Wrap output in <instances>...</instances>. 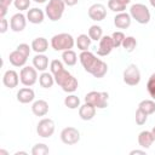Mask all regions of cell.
<instances>
[{
    "instance_id": "cell-1",
    "label": "cell",
    "mask_w": 155,
    "mask_h": 155,
    "mask_svg": "<svg viewBox=\"0 0 155 155\" xmlns=\"http://www.w3.org/2000/svg\"><path fill=\"white\" fill-rule=\"evenodd\" d=\"M79 59H80V63L84 67V69L87 73L92 74L97 79L103 78L108 71V64L104 61L97 58L88 50L87 51H81V53L79 56Z\"/></svg>"
},
{
    "instance_id": "cell-2",
    "label": "cell",
    "mask_w": 155,
    "mask_h": 155,
    "mask_svg": "<svg viewBox=\"0 0 155 155\" xmlns=\"http://www.w3.org/2000/svg\"><path fill=\"white\" fill-rule=\"evenodd\" d=\"M74 44H75L74 38L68 33L56 34L51 39V47L54 51H62L63 52L67 50H71Z\"/></svg>"
},
{
    "instance_id": "cell-3",
    "label": "cell",
    "mask_w": 155,
    "mask_h": 155,
    "mask_svg": "<svg viewBox=\"0 0 155 155\" xmlns=\"http://www.w3.org/2000/svg\"><path fill=\"white\" fill-rule=\"evenodd\" d=\"M65 6L67 5L64 4L63 0H48V4L46 5V8H45V13L50 21L56 22L62 18Z\"/></svg>"
},
{
    "instance_id": "cell-4",
    "label": "cell",
    "mask_w": 155,
    "mask_h": 155,
    "mask_svg": "<svg viewBox=\"0 0 155 155\" xmlns=\"http://www.w3.org/2000/svg\"><path fill=\"white\" fill-rule=\"evenodd\" d=\"M130 15L139 24H147L150 21V11L144 4H133L130 8Z\"/></svg>"
},
{
    "instance_id": "cell-5",
    "label": "cell",
    "mask_w": 155,
    "mask_h": 155,
    "mask_svg": "<svg viewBox=\"0 0 155 155\" xmlns=\"http://www.w3.org/2000/svg\"><path fill=\"white\" fill-rule=\"evenodd\" d=\"M108 98H109L108 92L91 91L85 96V102L94 105L98 109H104L108 107Z\"/></svg>"
},
{
    "instance_id": "cell-6",
    "label": "cell",
    "mask_w": 155,
    "mask_h": 155,
    "mask_svg": "<svg viewBox=\"0 0 155 155\" xmlns=\"http://www.w3.org/2000/svg\"><path fill=\"white\" fill-rule=\"evenodd\" d=\"M124 82L128 86H136L140 82V71L136 64H130L122 74Z\"/></svg>"
},
{
    "instance_id": "cell-7",
    "label": "cell",
    "mask_w": 155,
    "mask_h": 155,
    "mask_svg": "<svg viewBox=\"0 0 155 155\" xmlns=\"http://www.w3.org/2000/svg\"><path fill=\"white\" fill-rule=\"evenodd\" d=\"M19 80L24 86H33L38 81V70L34 67H23L19 73Z\"/></svg>"
},
{
    "instance_id": "cell-8",
    "label": "cell",
    "mask_w": 155,
    "mask_h": 155,
    "mask_svg": "<svg viewBox=\"0 0 155 155\" xmlns=\"http://www.w3.org/2000/svg\"><path fill=\"white\" fill-rule=\"evenodd\" d=\"M61 140L67 145H74L80 140V132L78 128L68 126L61 132Z\"/></svg>"
},
{
    "instance_id": "cell-9",
    "label": "cell",
    "mask_w": 155,
    "mask_h": 155,
    "mask_svg": "<svg viewBox=\"0 0 155 155\" xmlns=\"http://www.w3.org/2000/svg\"><path fill=\"white\" fill-rule=\"evenodd\" d=\"M54 122L51 119H41L36 126V132L42 138H50L54 133Z\"/></svg>"
},
{
    "instance_id": "cell-10",
    "label": "cell",
    "mask_w": 155,
    "mask_h": 155,
    "mask_svg": "<svg viewBox=\"0 0 155 155\" xmlns=\"http://www.w3.org/2000/svg\"><path fill=\"white\" fill-rule=\"evenodd\" d=\"M88 17L92 21L101 22L107 17V7L102 4H93L88 8Z\"/></svg>"
},
{
    "instance_id": "cell-11",
    "label": "cell",
    "mask_w": 155,
    "mask_h": 155,
    "mask_svg": "<svg viewBox=\"0 0 155 155\" xmlns=\"http://www.w3.org/2000/svg\"><path fill=\"white\" fill-rule=\"evenodd\" d=\"M27 21L28 19H27V17L23 13H21V12L15 13L11 17V19H10V28H11V30L16 31V33L22 31L25 28V25H27Z\"/></svg>"
},
{
    "instance_id": "cell-12",
    "label": "cell",
    "mask_w": 155,
    "mask_h": 155,
    "mask_svg": "<svg viewBox=\"0 0 155 155\" xmlns=\"http://www.w3.org/2000/svg\"><path fill=\"white\" fill-rule=\"evenodd\" d=\"M114 48V42L111 36L109 35H104L102 36V39L99 40V45H98V50H97V54L98 56H108Z\"/></svg>"
},
{
    "instance_id": "cell-13",
    "label": "cell",
    "mask_w": 155,
    "mask_h": 155,
    "mask_svg": "<svg viewBox=\"0 0 155 155\" xmlns=\"http://www.w3.org/2000/svg\"><path fill=\"white\" fill-rule=\"evenodd\" d=\"M19 78H18V74L17 71L12 70V69H8L5 71L4 76H2V84L7 87V88H15L18 86V82H19Z\"/></svg>"
},
{
    "instance_id": "cell-14",
    "label": "cell",
    "mask_w": 155,
    "mask_h": 155,
    "mask_svg": "<svg viewBox=\"0 0 155 155\" xmlns=\"http://www.w3.org/2000/svg\"><path fill=\"white\" fill-rule=\"evenodd\" d=\"M131 21H132L131 15L125 11L116 13V16L114 17V24L117 29H127L131 25Z\"/></svg>"
},
{
    "instance_id": "cell-15",
    "label": "cell",
    "mask_w": 155,
    "mask_h": 155,
    "mask_svg": "<svg viewBox=\"0 0 155 155\" xmlns=\"http://www.w3.org/2000/svg\"><path fill=\"white\" fill-rule=\"evenodd\" d=\"M96 109L97 108L94 105L85 102V104H82V105L79 107V116L82 120H85V121L92 120L94 117V115H96Z\"/></svg>"
},
{
    "instance_id": "cell-16",
    "label": "cell",
    "mask_w": 155,
    "mask_h": 155,
    "mask_svg": "<svg viewBox=\"0 0 155 155\" xmlns=\"http://www.w3.org/2000/svg\"><path fill=\"white\" fill-rule=\"evenodd\" d=\"M34 98H35V92H34L30 87H28V86L21 88V90L17 92V101H18L19 103H22V104L30 103V102L34 101Z\"/></svg>"
},
{
    "instance_id": "cell-17",
    "label": "cell",
    "mask_w": 155,
    "mask_h": 155,
    "mask_svg": "<svg viewBox=\"0 0 155 155\" xmlns=\"http://www.w3.org/2000/svg\"><path fill=\"white\" fill-rule=\"evenodd\" d=\"M45 18V13L42 10L38 8V7H33L30 10H28V13H27V19L33 23V24H40L42 23Z\"/></svg>"
},
{
    "instance_id": "cell-18",
    "label": "cell",
    "mask_w": 155,
    "mask_h": 155,
    "mask_svg": "<svg viewBox=\"0 0 155 155\" xmlns=\"http://www.w3.org/2000/svg\"><path fill=\"white\" fill-rule=\"evenodd\" d=\"M31 111L35 116H45L48 113V103L44 99L35 101L31 104Z\"/></svg>"
},
{
    "instance_id": "cell-19",
    "label": "cell",
    "mask_w": 155,
    "mask_h": 155,
    "mask_svg": "<svg viewBox=\"0 0 155 155\" xmlns=\"http://www.w3.org/2000/svg\"><path fill=\"white\" fill-rule=\"evenodd\" d=\"M33 67L39 71H45L48 68V57L44 53H38L33 58Z\"/></svg>"
},
{
    "instance_id": "cell-20",
    "label": "cell",
    "mask_w": 155,
    "mask_h": 155,
    "mask_svg": "<svg viewBox=\"0 0 155 155\" xmlns=\"http://www.w3.org/2000/svg\"><path fill=\"white\" fill-rule=\"evenodd\" d=\"M27 58L23 53H21L18 50H15L10 53L8 56V61L13 67H24V64L27 63Z\"/></svg>"
},
{
    "instance_id": "cell-21",
    "label": "cell",
    "mask_w": 155,
    "mask_h": 155,
    "mask_svg": "<svg viewBox=\"0 0 155 155\" xmlns=\"http://www.w3.org/2000/svg\"><path fill=\"white\" fill-rule=\"evenodd\" d=\"M47 48H48V41L42 36L36 38L31 41V50L35 51L36 53H44L47 51Z\"/></svg>"
},
{
    "instance_id": "cell-22",
    "label": "cell",
    "mask_w": 155,
    "mask_h": 155,
    "mask_svg": "<svg viewBox=\"0 0 155 155\" xmlns=\"http://www.w3.org/2000/svg\"><path fill=\"white\" fill-rule=\"evenodd\" d=\"M153 142H154V138H153V134H151L150 131H142L138 134V144H139V147H142L144 149H148V148H150Z\"/></svg>"
},
{
    "instance_id": "cell-23",
    "label": "cell",
    "mask_w": 155,
    "mask_h": 155,
    "mask_svg": "<svg viewBox=\"0 0 155 155\" xmlns=\"http://www.w3.org/2000/svg\"><path fill=\"white\" fill-rule=\"evenodd\" d=\"M54 76L52 73H47V71H42L41 75L39 76V84L41 87L44 88H51L54 84Z\"/></svg>"
},
{
    "instance_id": "cell-24",
    "label": "cell",
    "mask_w": 155,
    "mask_h": 155,
    "mask_svg": "<svg viewBox=\"0 0 155 155\" xmlns=\"http://www.w3.org/2000/svg\"><path fill=\"white\" fill-rule=\"evenodd\" d=\"M91 38L88 36V34H80L78 38H76V46L80 51H87L90 45H91Z\"/></svg>"
},
{
    "instance_id": "cell-25",
    "label": "cell",
    "mask_w": 155,
    "mask_h": 155,
    "mask_svg": "<svg viewBox=\"0 0 155 155\" xmlns=\"http://www.w3.org/2000/svg\"><path fill=\"white\" fill-rule=\"evenodd\" d=\"M62 59H63V62H64L67 65L71 67V65H75V64H76L78 56H76L75 51H73V50H67V51H63V53H62Z\"/></svg>"
},
{
    "instance_id": "cell-26",
    "label": "cell",
    "mask_w": 155,
    "mask_h": 155,
    "mask_svg": "<svg viewBox=\"0 0 155 155\" xmlns=\"http://www.w3.org/2000/svg\"><path fill=\"white\" fill-rule=\"evenodd\" d=\"M138 108L140 110H143L145 114L151 115L155 113V101L154 99L153 101L151 99H144L138 104Z\"/></svg>"
},
{
    "instance_id": "cell-27",
    "label": "cell",
    "mask_w": 155,
    "mask_h": 155,
    "mask_svg": "<svg viewBox=\"0 0 155 155\" xmlns=\"http://www.w3.org/2000/svg\"><path fill=\"white\" fill-rule=\"evenodd\" d=\"M78 86H79V82H78L76 78H74V76L71 75L61 87H62V90H63L64 92L71 93V92H75V91L78 90Z\"/></svg>"
},
{
    "instance_id": "cell-28",
    "label": "cell",
    "mask_w": 155,
    "mask_h": 155,
    "mask_svg": "<svg viewBox=\"0 0 155 155\" xmlns=\"http://www.w3.org/2000/svg\"><path fill=\"white\" fill-rule=\"evenodd\" d=\"M88 36L93 41H99L102 39V36H103V29H102V27H99L97 24L91 25L90 29H88Z\"/></svg>"
},
{
    "instance_id": "cell-29",
    "label": "cell",
    "mask_w": 155,
    "mask_h": 155,
    "mask_svg": "<svg viewBox=\"0 0 155 155\" xmlns=\"http://www.w3.org/2000/svg\"><path fill=\"white\" fill-rule=\"evenodd\" d=\"M64 105L69 109H76L80 107V99L78 96L75 94H70V96H67L64 98Z\"/></svg>"
},
{
    "instance_id": "cell-30",
    "label": "cell",
    "mask_w": 155,
    "mask_h": 155,
    "mask_svg": "<svg viewBox=\"0 0 155 155\" xmlns=\"http://www.w3.org/2000/svg\"><path fill=\"white\" fill-rule=\"evenodd\" d=\"M54 81H56V84L57 85H59V86H62L70 76H71V74L68 71V70H65V69H62L61 71H58V73H56L54 75Z\"/></svg>"
},
{
    "instance_id": "cell-31",
    "label": "cell",
    "mask_w": 155,
    "mask_h": 155,
    "mask_svg": "<svg viewBox=\"0 0 155 155\" xmlns=\"http://www.w3.org/2000/svg\"><path fill=\"white\" fill-rule=\"evenodd\" d=\"M48 153H50V148L44 143H36L31 148V154L33 155H47Z\"/></svg>"
},
{
    "instance_id": "cell-32",
    "label": "cell",
    "mask_w": 155,
    "mask_h": 155,
    "mask_svg": "<svg viewBox=\"0 0 155 155\" xmlns=\"http://www.w3.org/2000/svg\"><path fill=\"white\" fill-rule=\"evenodd\" d=\"M137 46V40L133 38V36H126L124 39V42H122V47L125 48L126 52H132Z\"/></svg>"
},
{
    "instance_id": "cell-33",
    "label": "cell",
    "mask_w": 155,
    "mask_h": 155,
    "mask_svg": "<svg viewBox=\"0 0 155 155\" xmlns=\"http://www.w3.org/2000/svg\"><path fill=\"white\" fill-rule=\"evenodd\" d=\"M108 8H109L110 11H113V12L119 13V12H124V11L126 10V6L122 5V4H120V2L116 1V0H109V1H108Z\"/></svg>"
},
{
    "instance_id": "cell-34",
    "label": "cell",
    "mask_w": 155,
    "mask_h": 155,
    "mask_svg": "<svg viewBox=\"0 0 155 155\" xmlns=\"http://www.w3.org/2000/svg\"><path fill=\"white\" fill-rule=\"evenodd\" d=\"M125 34L122 31H114L113 35H111V39H113V42H114V47H120L122 46V42H124V39H125Z\"/></svg>"
},
{
    "instance_id": "cell-35",
    "label": "cell",
    "mask_w": 155,
    "mask_h": 155,
    "mask_svg": "<svg viewBox=\"0 0 155 155\" xmlns=\"http://www.w3.org/2000/svg\"><path fill=\"white\" fill-rule=\"evenodd\" d=\"M147 90L150 94V97L155 101V73H153L147 82Z\"/></svg>"
},
{
    "instance_id": "cell-36",
    "label": "cell",
    "mask_w": 155,
    "mask_h": 155,
    "mask_svg": "<svg viewBox=\"0 0 155 155\" xmlns=\"http://www.w3.org/2000/svg\"><path fill=\"white\" fill-rule=\"evenodd\" d=\"M134 119H136V124L137 125H139V126H142V125H144L145 122H147V120H148V114H145L143 110H140L139 108L136 110V116H134Z\"/></svg>"
},
{
    "instance_id": "cell-37",
    "label": "cell",
    "mask_w": 155,
    "mask_h": 155,
    "mask_svg": "<svg viewBox=\"0 0 155 155\" xmlns=\"http://www.w3.org/2000/svg\"><path fill=\"white\" fill-rule=\"evenodd\" d=\"M62 69H64V67H63V63H62L61 61H58V59L51 61V63H50V70H51V73H52L53 75H54L56 73L61 71Z\"/></svg>"
},
{
    "instance_id": "cell-38",
    "label": "cell",
    "mask_w": 155,
    "mask_h": 155,
    "mask_svg": "<svg viewBox=\"0 0 155 155\" xmlns=\"http://www.w3.org/2000/svg\"><path fill=\"white\" fill-rule=\"evenodd\" d=\"M13 5L17 10L19 11H24L28 10L30 6V0H13Z\"/></svg>"
},
{
    "instance_id": "cell-39",
    "label": "cell",
    "mask_w": 155,
    "mask_h": 155,
    "mask_svg": "<svg viewBox=\"0 0 155 155\" xmlns=\"http://www.w3.org/2000/svg\"><path fill=\"white\" fill-rule=\"evenodd\" d=\"M30 48H31V46H29L28 44H19L16 50H18V51H19L21 53H23L25 57H29V54H30Z\"/></svg>"
},
{
    "instance_id": "cell-40",
    "label": "cell",
    "mask_w": 155,
    "mask_h": 155,
    "mask_svg": "<svg viewBox=\"0 0 155 155\" xmlns=\"http://www.w3.org/2000/svg\"><path fill=\"white\" fill-rule=\"evenodd\" d=\"M7 27H8L7 19H5V17H4V18H0V33H1V34L6 33Z\"/></svg>"
},
{
    "instance_id": "cell-41",
    "label": "cell",
    "mask_w": 155,
    "mask_h": 155,
    "mask_svg": "<svg viewBox=\"0 0 155 155\" xmlns=\"http://www.w3.org/2000/svg\"><path fill=\"white\" fill-rule=\"evenodd\" d=\"M7 8L8 7H5V6L0 5V18H4L5 17V15L7 13Z\"/></svg>"
},
{
    "instance_id": "cell-42",
    "label": "cell",
    "mask_w": 155,
    "mask_h": 155,
    "mask_svg": "<svg viewBox=\"0 0 155 155\" xmlns=\"http://www.w3.org/2000/svg\"><path fill=\"white\" fill-rule=\"evenodd\" d=\"M13 2V0H0V5L5 6V7H10V5Z\"/></svg>"
},
{
    "instance_id": "cell-43",
    "label": "cell",
    "mask_w": 155,
    "mask_h": 155,
    "mask_svg": "<svg viewBox=\"0 0 155 155\" xmlns=\"http://www.w3.org/2000/svg\"><path fill=\"white\" fill-rule=\"evenodd\" d=\"M63 1H64V4H65L67 6H74V5L78 4L79 0H63Z\"/></svg>"
},
{
    "instance_id": "cell-44",
    "label": "cell",
    "mask_w": 155,
    "mask_h": 155,
    "mask_svg": "<svg viewBox=\"0 0 155 155\" xmlns=\"http://www.w3.org/2000/svg\"><path fill=\"white\" fill-rule=\"evenodd\" d=\"M134 154H145V150H138V149H136V150L130 151V155H134Z\"/></svg>"
},
{
    "instance_id": "cell-45",
    "label": "cell",
    "mask_w": 155,
    "mask_h": 155,
    "mask_svg": "<svg viewBox=\"0 0 155 155\" xmlns=\"http://www.w3.org/2000/svg\"><path fill=\"white\" fill-rule=\"evenodd\" d=\"M116 1H119L120 4H122V5H125V6L128 5V4L131 2V0H116Z\"/></svg>"
},
{
    "instance_id": "cell-46",
    "label": "cell",
    "mask_w": 155,
    "mask_h": 155,
    "mask_svg": "<svg viewBox=\"0 0 155 155\" xmlns=\"http://www.w3.org/2000/svg\"><path fill=\"white\" fill-rule=\"evenodd\" d=\"M150 132H151V134H153V138H154V142H155V126L151 128V131H150Z\"/></svg>"
},
{
    "instance_id": "cell-47",
    "label": "cell",
    "mask_w": 155,
    "mask_h": 155,
    "mask_svg": "<svg viewBox=\"0 0 155 155\" xmlns=\"http://www.w3.org/2000/svg\"><path fill=\"white\" fill-rule=\"evenodd\" d=\"M0 155H8V153H7L6 150H2V149H0Z\"/></svg>"
},
{
    "instance_id": "cell-48",
    "label": "cell",
    "mask_w": 155,
    "mask_h": 155,
    "mask_svg": "<svg viewBox=\"0 0 155 155\" xmlns=\"http://www.w3.org/2000/svg\"><path fill=\"white\" fill-rule=\"evenodd\" d=\"M149 2H150V5H151V6L155 8V0H149Z\"/></svg>"
},
{
    "instance_id": "cell-49",
    "label": "cell",
    "mask_w": 155,
    "mask_h": 155,
    "mask_svg": "<svg viewBox=\"0 0 155 155\" xmlns=\"http://www.w3.org/2000/svg\"><path fill=\"white\" fill-rule=\"evenodd\" d=\"M23 154H27V153L25 151H17L15 155H23Z\"/></svg>"
},
{
    "instance_id": "cell-50",
    "label": "cell",
    "mask_w": 155,
    "mask_h": 155,
    "mask_svg": "<svg viewBox=\"0 0 155 155\" xmlns=\"http://www.w3.org/2000/svg\"><path fill=\"white\" fill-rule=\"evenodd\" d=\"M35 2H38V4H42V2H45L46 0H34Z\"/></svg>"
}]
</instances>
